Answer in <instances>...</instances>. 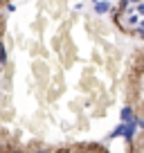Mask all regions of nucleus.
Returning a JSON list of instances; mask_svg holds the SVG:
<instances>
[{"mask_svg": "<svg viewBox=\"0 0 144 153\" xmlns=\"http://www.w3.org/2000/svg\"><path fill=\"white\" fill-rule=\"evenodd\" d=\"M135 120H137V117H135ZM135 120H133V122H126L124 128H122V137H124L126 142H131V140H133V135H135V128H137V126H135Z\"/></svg>", "mask_w": 144, "mask_h": 153, "instance_id": "f257e3e1", "label": "nucleus"}, {"mask_svg": "<svg viewBox=\"0 0 144 153\" xmlns=\"http://www.w3.org/2000/svg\"><path fill=\"white\" fill-rule=\"evenodd\" d=\"M111 9H113V7H111V2H108V0H99V2L95 5V14H97V16H104V14H108Z\"/></svg>", "mask_w": 144, "mask_h": 153, "instance_id": "f03ea898", "label": "nucleus"}, {"mask_svg": "<svg viewBox=\"0 0 144 153\" xmlns=\"http://www.w3.org/2000/svg\"><path fill=\"white\" fill-rule=\"evenodd\" d=\"M120 120H122V124H126V122H133V120H135L133 108H131V106H124V108L120 110Z\"/></svg>", "mask_w": 144, "mask_h": 153, "instance_id": "7ed1b4c3", "label": "nucleus"}, {"mask_svg": "<svg viewBox=\"0 0 144 153\" xmlns=\"http://www.w3.org/2000/svg\"><path fill=\"white\" fill-rule=\"evenodd\" d=\"M0 65H7V50L2 43H0Z\"/></svg>", "mask_w": 144, "mask_h": 153, "instance_id": "20e7f679", "label": "nucleus"}, {"mask_svg": "<svg viewBox=\"0 0 144 153\" xmlns=\"http://www.w3.org/2000/svg\"><path fill=\"white\" fill-rule=\"evenodd\" d=\"M122 128H124V124L115 126V131H113V133H111V137H120V135H122Z\"/></svg>", "mask_w": 144, "mask_h": 153, "instance_id": "39448f33", "label": "nucleus"}, {"mask_svg": "<svg viewBox=\"0 0 144 153\" xmlns=\"http://www.w3.org/2000/svg\"><path fill=\"white\" fill-rule=\"evenodd\" d=\"M135 126H137V128H142V131H144V117H142V120H135Z\"/></svg>", "mask_w": 144, "mask_h": 153, "instance_id": "423d86ee", "label": "nucleus"}, {"mask_svg": "<svg viewBox=\"0 0 144 153\" xmlns=\"http://www.w3.org/2000/svg\"><path fill=\"white\" fill-rule=\"evenodd\" d=\"M83 153H99V151H97L95 146H86V149H83Z\"/></svg>", "mask_w": 144, "mask_h": 153, "instance_id": "0eeeda50", "label": "nucleus"}, {"mask_svg": "<svg viewBox=\"0 0 144 153\" xmlns=\"http://www.w3.org/2000/svg\"><path fill=\"white\" fill-rule=\"evenodd\" d=\"M137 11H140V14H144V2H140V5H137Z\"/></svg>", "mask_w": 144, "mask_h": 153, "instance_id": "6e6552de", "label": "nucleus"}, {"mask_svg": "<svg viewBox=\"0 0 144 153\" xmlns=\"http://www.w3.org/2000/svg\"><path fill=\"white\" fill-rule=\"evenodd\" d=\"M34 153H52V151H43V149H41V151H34Z\"/></svg>", "mask_w": 144, "mask_h": 153, "instance_id": "1a4fd4ad", "label": "nucleus"}, {"mask_svg": "<svg viewBox=\"0 0 144 153\" xmlns=\"http://www.w3.org/2000/svg\"><path fill=\"white\" fill-rule=\"evenodd\" d=\"M90 2H92V5H97V2H99V0H90Z\"/></svg>", "mask_w": 144, "mask_h": 153, "instance_id": "9d476101", "label": "nucleus"}, {"mask_svg": "<svg viewBox=\"0 0 144 153\" xmlns=\"http://www.w3.org/2000/svg\"><path fill=\"white\" fill-rule=\"evenodd\" d=\"M140 25H142V29H144V20H142V23H140Z\"/></svg>", "mask_w": 144, "mask_h": 153, "instance_id": "9b49d317", "label": "nucleus"}, {"mask_svg": "<svg viewBox=\"0 0 144 153\" xmlns=\"http://www.w3.org/2000/svg\"><path fill=\"white\" fill-rule=\"evenodd\" d=\"M11 153H23V151H11Z\"/></svg>", "mask_w": 144, "mask_h": 153, "instance_id": "f8f14e48", "label": "nucleus"}, {"mask_svg": "<svg viewBox=\"0 0 144 153\" xmlns=\"http://www.w3.org/2000/svg\"><path fill=\"white\" fill-rule=\"evenodd\" d=\"M0 18H2V16H0Z\"/></svg>", "mask_w": 144, "mask_h": 153, "instance_id": "ddd939ff", "label": "nucleus"}, {"mask_svg": "<svg viewBox=\"0 0 144 153\" xmlns=\"http://www.w3.org/2000/svg\"><path fill=\"white\" fill-rule=\"evenodd\" d=\"M0 2H2V0H0Z\"/></svg>", "mask_w": 144, "mask_h": 153, "instance_id": "4468645a", "label": "nucleus"}]
</instances>
